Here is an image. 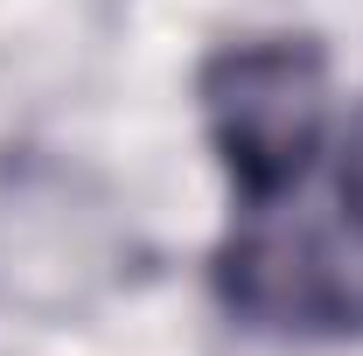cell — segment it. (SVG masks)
<instances>
[{
	"instance_id": "cell-1",
	"label": "cell",
	"mask_w": 363,
	"mask_h": 356,
	"mask_svg": "<svg viewBox=\"0 0 363 356\" xmlns=\"http://www.w3.org/2000/svg\"><path fill=\"white\" fill-rule=\"evenodd\" d=\"M203 133L245 210H272L328 140V56L315 35H245L196 70Z\"/></svg>"
},
{
	"instance_id": "cell-2",
	"label": "cell",
	"mask_w": 363,
	"mask_h": 356,
	"mask_svg": "<svg viewBox=\"0 0 363 356\" xmlns=\"http://www.w3.org/2000/svg\"><path fill=\"white\" fill-rule=\"evenodd\" d=\"M217 301L259 335H301V343H335L363 335V287L342 272V259L321 245L315 230H286L266 210L217 245Z\"/></svg>"
},
{
	"instance_id": "cell-3",
	"label": "cell",
	"mask_w": 363,
	"mask_h": 356,
	"mask_svg": "<svg viewBox=\"0 0 363 356\" xmlns=\"http://www.w3.org/2000/svg\"><path fill=\"white\" fill-rule=\"evenodd\" d=\"M335 196H342V217H350V230L363 238V105L350 112L342 147H335Z\"/></svg>"
}]
</instances>
